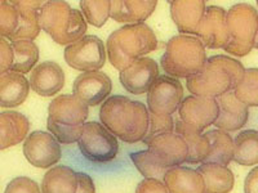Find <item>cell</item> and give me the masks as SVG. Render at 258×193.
I'll return each instance as SVG.
<instances>
[{
  "label": "cell",
  "mask_w": 258,
  "mask_h": 193,
  "mask_svg": "<svg viewBox=\"0 0 258 193\" xmlns=\"http://www.w3.org/2000/svg\"><path fill=\"white\" fill-rule=\"evenodd\" d=\"M13 64L12 44L4 38H0V76L11 71Z\"/></svg>",
  "instance_id": "38"
},
{
  "label": "cell",
  "mask_w": 258,
  "mask_h": 193,
  "mask_svg": "<svg viewBox=\"0 0 258 193\" xmlns=\"http://www.w3.org/2000/svg\"><path fill=\"white\" fill-rule=\"evenodd\" d=\"M40 27L59 45H70L87 32L84 16L66 2H45L39 11Z\"/></svg>",
  "instance_id": "5"
},
{
  "label": "cell",
  "mask_w": 258,
  "mask_h": 193,
  "mask_svg": "<svg viewBox=\"0 0 258 193\" xmlns=\"http://www.w3.org/2000/svg\"><path fill=\"white\" fill-rule=\"evenodd\" d=\"M103 41L94 35H85L64 48V61L70 67L83 72L100 71L106 62Z\"/></svg>",
  "instance_id": "8"
},
{
  "label": "cell",
  "mask_w": 258,
  "mask_h": 193,
  "mask_svg": "<svg viewBox=\"0 0 258 193\" xmlns=\"http://www.w3.org/2000/svg\"><path fill=\"white\" fill-rule=\"evenodd\" d=\"M159 77V66L153 58L144 57L137 59L120 71V82L126 91L141 95L149 91Z\"/></svg>",
  "instance_id": "14"
},
{
  "label": "cell",
  "mask_w": 258,
  "mask_h": 193,
  "mask_svg": "<svg viewBox=\"0 0 258 193\" xmlns=\"http://www.w3.org/2000/svg\"><path fill=\"white\" fill-rule=\"evenodd\" d=\"M206 185V193H229L235 185V175L227 166L202 164L198 167Z\"/></svg>",
  "instance_id": "27"
},
{
  "label": "cell",
  "mask_w": 258,
  "mask_h": 193,
  "mask_svg": "<svg viewBox=\"0 0 258 193\" xmlns=\"http://www.w3.org/2000/svg\"><path fill=\"white\" fill-rule=\"evenodd\" d=\"M111 90V79L102 71L83 72L75 79L73 86L74 95L88 107L101 105L110 95Z\"/></svg>",
  "instance_id": "12"
},
{
  "label": "cell",
  "mask_w": 258,
  "mask_h": 193,
  "mask_svg": "<svg viewBox=\"0 0 258 193\" xmlns=\"http://www.w3.org/2000/svg\"><path fill=\"white\" fill-rule=\"evenodd\" d=\"M257 4H258V2H257Z\"/></svg>",
  "instance_id": "44"
},
{
  "label": "cell",
  "mask_w": 258,
  "mask_h": 193,
  "mask_svg": "<svg viewBox=\"0 0 258 193\" xmlns=\"http://www.w3.org/2000/svg\"><path fill=\"white\" fill-rule=\"evenodd\" d=\"M179 120L203 132L213 125L218 116V105L214 98L188 95L178 107Z\"/></svg>",
  "instance_id": "11"
},
{
  "label": "cell",
  "mask_w": 258,
  "mask_h": 193,
  "mask_svg": "<svg viewBox=\"0 0 258 193\" xmlns=\"http://www.w3.org/2000/svg\"><path fill=\"white\" fill-rule=\"evenodd\" d=\"M75 193H96L93 179L85 173H78V188Z\"/></svg>",
  "instance_id": "40"
},
{
  "label": "cell",
  "mask_w": 258,
  "mask_h": 193,
  "mask_svg": "<svg viewBox=\"0 0 258 193\" xmlns=\"http://www.w3.org/2000/svg\"><path fill=\"white\" fill-rule=\"evenodd\" d=\"M207 62L206 47L197 36L176 35L170 38L160 59L161 68L173 79H188L202 71Z\"/></svg>",
  "instance_id": "4"
},
{
  "label": "cell",
  "mask_w": 258,
  "mask_h": 193,
  "mask_svg": "<svg viewBox=\"0 0 258 193\" xmlns=\"http://www.w3.org/2000/svg\"><path fill=\"white\" fill-rule=\"evenodd\" d=\"M47 128L48 130H49L50 134L56 138L58 143L73 144L80 139L84 125H78V126L63 125V124L56 123V121H53L52 119L48 117Z\"/></svg>",
  "instance_id": "34"
},
{
  "label": "cell",
  "mask_w": 258,
  "mask_h": 193,
  "mask_svg": "<svg viewBox=\"0 0 258 193\" xmlns=\"http://www.w3.org/2000/svg\"><path fill=\"white\" fill-rule=\"evenodd\" d=\"M30 82L21 73L9 72L0 76V107L12 109L18 107L27 100Z\"/></svg>",
  "instance_id": "23"
},
{
  "label": "cell",
  "mask_w": 258,
  "mask_h": 193,
  "mask_svg": "<svg viewBox=\"0 0 258 193\" xmlns=\"http://www.w3.org/2000/svg\"><path fill=\"white\" fill-rule=\"evenodd\" d=\"M78 173L71 167L58 165L49 169L41 180V193H75Z\"/></svg>",
  "instance_id": "26"
},
{
  "label": "cell",
  "mask_w": 258,
  "mask_h": 193,
  "mask_svg": "<svg viewBox=\"0 0 258 193\" xmlns=\"http://www.w3.org/2000/svg\"><path fill=\"white\" fill-rule=\"evenodd\" d=\"M131 160L135 164V166L137 167L138 171L146 179L161 180V179H164L165 174L169 170L161 164L155 153L151 152L149 148L145 149V151L131 153Z\"/></svg>",
  "instance_id": "31"
},
{
  "label": "cell",
  "mask_w": 258,
  "mask_h": 193,
  "mask_svg": "<svg viewBox=\"0 0 258 193\" xmlns=\"http://www.w3.org/2000/svg\"><path fill=\"white\" fill-rule=\"evenodd\" d=\"M197 38L209 49L225 48L229 41V32L226 24V11L218 6L207 7Z\"/></svg>",
  "instance_id": "13"
},
{
  "label": "cell",
  "mask_w": 258,
  "mask_h": 193,
  "mask_svg": "<svg viewBox=\"0 0 258 193\" xmlns=\"http://www.w3.org/2000/svg\"><path fill=\"white\" fill-rule=\"evenodd\" d=\"M234 94L248 107H258V68H246Z\"/></svg>",
  "instance_id": "32"
},
{
  "label": "cell",
  "mask_w": 258,
  "mask_h": 193,
  "mask_svg": "<svg viewBox=\"0 0 258 193\" xmlns=\"http://www.w3.org/2000/svg\"><path fill=\"white\" fill-rule=\"evenodd\" d=\"M234 161L243 166L258 164V130H244L235 137Z\"/></svg>",
  "instance_id": "29"
},
{
  "label": "cell",
  "mask_w": 258,
  "mask_h": 193,
  "mask_svg": "<svg viewBox=\"0 0 258 193\" xmlns=\"http://www.w3.org/2000/svg\"><path fill=\"white\" fill-rule=\"evenodd\" d=\"M147 147L168 169L181 166L187 158V146L176 133L158 135L147 143Z\"/></svg>",
  "instance_id": "17"
},
{
  "label": "cell",
  "mask_w": 258,
  "mask_h": 193,
  "mask_svg": "<svg viewBox=\"0 0 258 193\" xmlns=\"http://www.w3.org/2000/svg\"><path fill=\"white\" fill-rule=\"evenodd\" d=\"M101 124L125 143L144 141L149 129V110L124 95L109 96L100 110Z\"/></svg>",
  "instance_id": "1"
},
{
  "label": "cell",
  "mask_w": 258,
  "mask_h": 193,
  "mask_svg": "<svg viewBox=\"0 0 258 193\" xmlns=\"http://www.w3.org/2000/svg\"><path fill=\"white\" fill-rule=\"evenodd\" d=\"M156 48L158 40L150 26L146 24L124 25L109 36L106 54L116 70L123 71L129 64L144 58Z\"/></svg>",
  "instance_id": "3"
},
{
  "label": "cell",
  "mask_w": 258,
  "mask_h": 193,
  "mask_svg": "<svg viewBox=\"0 0 258 193\" xmlns=\"http://www.w3.org/2000/svg\"><path fill=\"white\" fill-rule=\"evenodd\" d=\"M164 184L169 193H206V185L198 170L177 166L168 170Z\"/></svg>",
  "instance_id": "22"
},
{
  "label": "cell",
  "mask_w": 258,
  "mask_h": 193,
  "mask_svg": "<svg viewBox=\"0 0 258 193\" xmlns=\"http://www.w3.org/2000/svg\"><path fill=\"white\" fill-rule=\"evenodd\" d=\"M174 133L185 141L187 146V158L186 162L191 165L203 164L209 153V142L200 130L187 125L183 121L177 120L174 123Z\"/></svg>",
  "instance_id": "25"
},
{
  "label": "cell",
  "mask_w": 258,
  "mask_h": 193,
  "mask_svg": "<svg viewBox=\"0 0 258 193\" xmlns=\"http://www.w3.org/2000/svg\"><path fill=\"white\" fill-rule=\"evenodd\" d=\"M136 193H169L164 181L156 179H144L136 188Z\"/></svg>",
  "instance_id": "39"
},
{
  "label": "cell",
  "mask_w": 258,
  "mask_h": 193,
  "mask_svg": "<svg viewBox=\"0 0 258 193\" xmlns=\"http://www.w3.org/2000/svg\"><path fill=\"white\" fill-rule=\"evenodd\" d=\"M244 193H258V166L253 167L244 181Z\"/></svg>",
  "instance_id": "41"
},
{
  "label": "cell",
  "mask_w": 258,
  "mask_h": 193,
  "mask_svg": "<svg viewBox=\"0 0 258 193\" xmlns=\"http://www.w3.org/2000/svg\"><path fill=\"white\" fill-rule=\"evenodd\" d=\"M24 155L30 164L39 169L52 167L61 160L62 149L50 133L38 132L27 135L24 142Z\"/></svg>",
  "instance_id": "10"
},
{
  "label": "cell",
  "mask_w": 258,
  "mask_h": 193,
  "mask_svg": "<svg viewBox=\"0 0 258 193\" xmlns=\"http://www.w3.org/2000/svg\"><path fill=\"white\" fill-rule=\"evenodd\" d=\"M170 16L181 35H197L203 16L206 12V2H179L172 0Z\"/></svg>",
  "instance_id": "19"
},
{
  "label": "cell",
  "mask_w": 258,
  "mask_h": 193,
  "mask_svg": "<svg viewBox=\"0 0 258 193\" xmlns=\"http://www.w3.org/2000/svg\"><path fill=\"white\" fill-rule=\"evenodd\" d=\"M209 142V153L203 164H217L222 166L234 160V141L229 133L214 129L204 134Z\"/></svg>",
  "instance_id": "28"
},
{
  "label": "cell",
  "mask_w": 258,
  "mask_h": 193,
  "mask_svg": "<svg viewBox=\"0 0 258 193\" xmlns=\"http://www.w3.org/2000/svg\"><path fill=\"white\" fill-rule=\"evenodd\" d=\"M4 193H41V189L35 180L27 176H18L9 181Z\"/></svg>",
  "instance_id": "37"
},
{
  "label": "cell",
  "mask_w": 258,
  "mask_h": 193,
  "mask_svg": "<svg viewBox=\"0 0 258 193\" xmlns=\"http://www.w3.org/2000/svg\"><path fill=\"white\" fill-rule=\"evenodd\" d=\"M80 9L87 22L94 27H102L110 17L111 2H80Z\"/></svg>",
  "instance_id": "33"
},
{
  "label": "cell",
  "mask_w": 258,
  "mask_h": 193,
  "mask_svg": "<svg viewBox=\"0 0 258 193\" xmlns=\"http://www.w3.org/2000/svg\"><path fill=\"white\" fill-rule=\"evenodd\" d=\"M11 44L13 50V64L11 71L22 75L34 70L39 61L38 45L29 40H17Z\"/></svg>",
  "instance_id": "30"
},
{
  "label": "cell",
  "mask_w": 258,
  "mask_h": 193,
  "mask_svg": "<svg viewBox=\"0 0 258 193\" xmlns=\"http://www.w3.org/2000/svg\"><path fill=\"white\" fill-rule=\"evenodd\" d=\"M29 129L27 117L20 112H0V151L25 141Z\"/></svg>",
  "instance_id": "21"
},
{
  "label": "cell",
  "mask_w": 258,
  "mask_h": 193,
  "mask_svg": "<svg viewBox=\"0 0 258 193\" xmlns=\"http://www.w3.org/2000/svg\"><path fill=\"white\" fill-rule=\"evenodd\" d=\"M158 2L146 0V2H111L110 17L116 22L128 25L144 24L145 21L153 15Z\"/></svg>",
  "instance_id": "24"
},
{
  "label": "cell",
  "mask_w": 258,
  "mask_h": 193,
  "mask_svg": "<svg viewBox=\"0 0 258 193\" xmlns=\"http://www.w3.org/2000/svg\"><path fill=\"white\" fill-rule=\"evenodd\" d=\"M254 48L258 49V30H257V35H255V41H254Z\"/></svg>",
  "instance_id": "42"
},
{
  "label": "cell",
  "mask_w": 258,
  "mask_h": 193,
  "mask_svg": "<svg viewBox=\"0 0 258 193\" xmlns=\"http://www.w3.org/2000/svg\"><path fill=\"white\" fill-rule=\"evenodd\" d=\"M18 12V25L16 31L9 36V40L32 41L40 34L39 11L45 2H11Z\"/></svg>",
  "instance_id": "20"
},
{
  "label": "cell",
  "mask_w": 258,
  "mask_h": 193,
  "mask_svg": "<svg viewBox=\"0 0 258 193\" xmlns=\"http://www.w3.org/2000/svg\"><path fill=\"white\" fill-rule=\"evenodd\" d=\"M218 105V116L213 125L222 132H236L248 123L249 107L235 96L234 90L216 98Z\"/></svg>",
  "instance_id": "15"
},
{
  "label": "cell",
  "mask_w": 258,
  "mask_h": 193,
  "mask_svg": "<svg viewBox=\"0 0 258 193\" xmlns=\"http://www.w3.org/2000/svg\"><path fill=\"white\" fill-rule=\"evenodd\" d=\"M83 156L97 164L110 162L119 152V142L102 124L89 121L84 124L83 133L78 141Z\"/></svg>",
  "instance_id": "7"
},
{
  "label": "cell",
  "mask_w": 258,
  "mask_h": 193,
  "mask_svg": "<svg viewBox=\"0 0 258 193\" xmlns=\"http://www.w3.org/2000/svg\"><path fill=\"white\" fill-rule=\"evenodd\" d=\"M30 88L41 96L56 95L64 85V73L58 63L52 61L36 64L30 75Z\"/></svg>",
  "instance_id": "18"
},
{
  "label": "cell",
  "mask_w": 258,
  "mask_h": 193,
  "mask_svg": "<svg viewBox=\"0 0 258 193\" xmlns=\"http://www.w3.org/2000/svg\"><path fill=\"white\" fill-rule=\"evenodd\" d=\"M18 25V12L11 2H4L0 7V38H8L16 31Z\"/></svg>",
  "instance_id": "36"
},
{
  "label": "cell",
  "mask_w": 258,
  "mask_h": 193,
  "mask_svg": "<svg viewBox=\"0 0 258 193\" xmlns=\"http://www.w3.org/2000/svg\"><path fill=\"white\" fill-rule=\"evenodd\" d=\"M49 119L58 124L69 126L84 125L88 119V106L83 103L79 98L71 94H62L56 96L48 107Z\"/></svg>",
  "instance_id": "16"
},
{
  "label": "cell",
  "mask_w": 258,
  "mask_h": 193,
  "mask_svg": "<svg viewBox=\"0 0 258 193\" xmlns=\"http://www.w3.org/2000/svg\"><path fill=\"white\" fill-rule=\"evenodd\" d=\"M245 68L239 61L229 56L207 58L204 67L195 76L188 77L186 85L192 95L218 98L232 91L243 79Z\"/></svg>",
  "instance_id": "2"
},
{
  "label": "cell",
  "mask_w": 258,
  "mask_h": 193,
  "mask_svg": "<svg viewBox=\"0 0 258 193\" xmlns=\"http://www.w3.org/2000/svg\"><path fill=\"white\" fill-rule=\"evenodd\" d=\"M3 4H4V2H3V0H0V7L3 6Z\"/></svg>",
  "instance_id": "43"
},
{
  "label": "cell",
  "mask_w": 258,
  "mask_h": 193,
  "mask_svg": "<svg viewBox=\"0 0 258 193\" xmlns=\"http://www.w3.org/2000/svg\"><path fill=\"white\" fill-rule=\"evenodd\" d=\"M168 133H174V121L172 116L155 115L149 112V129H147L146 137L144 138V143L147 144L153 138L168 134Z\"/></svg>",
  "instance_id": "35"
},
{
  "label": "cell",
  "mask_w": 258,
  "mask_h": 193,
  "mask_svg": "<svg viewBox=\"0 0 258 193\" xmlns=\"http://www.w3.org/2000/svg\"><path fill=\"white\" fill-rule=\"evenodd\" d=\"M226 24L229 41L223 48L225 52L236 57L249 54L258 30L257 9L248 3L235 4L226 12Z\"/></svg>",
  "instance_id": "6"
},
{
  "label": "cell",
  "mask_w": 258,
  "mask_h": 193,
  "mask_svg": "<svg viewBox=\"0 0 258 193\" xmlns=\"http://www.w3.org/2000/svg\"><path fill=\"white\" fill-rule=\"evenodd\" d=\"M183 101V88L179 80L160 75L147 91L150 114L172 116Z\"/></svg>",
  "instance_id": "9"
}]
</instances>
